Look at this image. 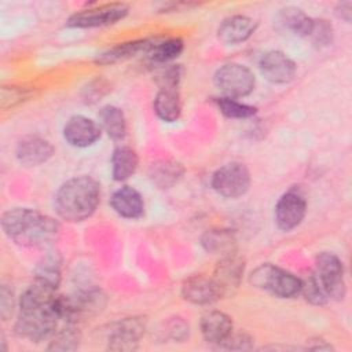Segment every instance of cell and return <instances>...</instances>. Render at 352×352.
<instances>
[{
  "mask_svg": "<svg viewBox=\"0 0 352 352\" xmlns=\"http://www.w3.org/2000/svg\"><path fill=\"white\" fill-rule=\"evenodd\" d=\"M58 296L56 289L34 280L21 297L16 334L34 342L52 337L60 320Z\"/></svg>",
  "mask_w": 352,
  "mask_h": 352,
  "instance_id": "1",
  "label": "cell"
},
{
  "mask_svg": "<svg viewBox=\"0 0 352 352\" xmlns=\"http://www.w3.org/2000/svg\"><path fill=\"white\" fill-rule=\"evenodd\" d=\"M6 235L25 248H50L59 235V223L34 209L14 208L1 217Z\"/></svg>",
  "mask_w": 352,
  "mask_h": 352,
  "instance_id": "2",
  "label": "cell"
},
{
  "mask_svg": "<svg viewBox=\"0 0 352 352\" xmlns=\"http://www.w3.org/2000/svg\"><path fill=\"white\" fill-rule=\"evenodd\" d=\"M100 201V186L89 176L63 183L55 195V210L66 221H82L94 214Z\"/></svg>",
  "mask_w": 352,
  "mask_h": 352,
  "instance_id": "3",
  "label": "cell"
},
{
  "mask_svg": "<svg viewBox=\"0 0 352 352\" xmlns=\"http://www.w3.org/2000/svg\"><path fill=\"white\" fill-rule=\"evenodd\" d=\"M250 283L279 298H293L301 292V279L272 264H261L249 276Z\"/></svg>",
  "mask_w": 352,
  "mask_h": 352,
  "instance_id": "4",
  "label": "cell"
},
{
  "mask_svg": "<svg viewBox=\"0 0 352 352\" xmlns=\"http://www.w3.org/2000/svg\"><path fill=\"white\" fill-rule=\"evenodd\" d=\"M254 76L243 65L227 63L217 69L214 73V85L227 98L248 96L254 88Z\"/></svg>",
  "mask_w": 352,
  "mask_h": 352,
  "instance_id": "5",
  "label": "cell"
},
{
  "mask_svg": "<svg viewBox=\"0 0 352 352\" xmlns=\"http://www.w3.org/2000/svg\"><path fill=\"white\" fill-rule=\"evenodd\" d=\"M314 274L319 279L329 300H342L346 293L344 280V267L341 260L333 253H320L315 261Z\"/></svg>",
  "mask_w": 352,
  "mask_h": 352,
  "instance_id": "6",
  "label": "cell"
},
{
  "mask_svg": "<svg viewBox=\"0 0 352 352\" xmlns=\"http://www.w3.org/2000/svg\"><path fill=\"white\" fill-rule=\"evenodd\" d=\"M250 186V173L241 162H230L219 168L212 176L213 190L226 198L242 197Z\"/></svg>",
  "mask_w": 352,
  "mask_h": 352,
  "instance_id": "7",
  "label": "cell"
},
{
  "mask_svg": "<svg viewBox=\"0 0 352 352\" xmlns=\"http://www.w3.org/2000/svg\"><path fill=\"white\" fill-rule=\"evenodd\" d=\"M126 14H128V6L122 3H111V4L99 6L95 8L81 10L73 14L67 19L66 25L69 28H80V29L100 28V26H107L118 22L120 19L125 18Z\"/></svg>",
  "mask_w": 352,
  "mask_h": 352,
  "instance_id": "8",
  "label": "cell"
},
{
  "mask_svg": "<svg viewBox=\"0 0 352 352\" xmlns=\"http://www.w3.org/2000/svg\"><path fill=\"white\" fill-rule=\"evenodd\" d=\"M144 318H125L111 324L109 330V349L132 351L138 348L140 337L144 334Z\"/></svg>",
  "mask_w": 352,
  "mask_h": 352,
  "instance_id": "9",
  "label": "cell"
},
{
  "mask_svg": "<svg viewBox=\"0 0 352 352\" xmlns=\"http://www.w3.org/2000/svg\"><path fill=\"white\" fill-rule=\"evenodd\" d=\"M307 202L301 192L297 190H289L285 192L275 205V221L283 231L296 228L305 217Z\"/></svg>",
  "mask_w": 352,
  "mask_h": 352,
  "instance_id": "10",
  "label": "cell"
},
{
  "mask_svg": "<svg viewBox=\"0 0 352 352\" xmlns=\"http://www.w3.org/2000/svg\"><path fill=\"white\" fill-rule=\"evenodd\" d=\"M182 294L192 304L209 305L221 298L224 292L213 276L209 278L204 275H194L184 280Z\"/></svg>",
  "mask_w": 352,
  "mask_h": 352,
  "instance_id": "11",
  "label": "cell"
},
{
  "mask_svg": "<svg viewBox=\"0 0 352 352\" xmlns=\"http://www.w3.org/2000/svg\"><path fill=\"white\" fill-rule=\"evenodd\" d=\"M296 63L282 51H270L260 60V72L263 77L272 84H286L296 74Z\"/></svg>",
  "mask_w": 352,
  "mask_h": 352,
  "instance_id": "12",
  "label": "cell"
},
{
  "mask_svg": "<svg viewBox=\"0 0 352 352\" xmlns=\"http://www.w3.org/2000/svg\"><path fill=\"white\" fill-rule=\"evenodd\" d=\"M102 135V128L94 120L84 116H73L63 128V136L74 147L92 146Z\"/></svg>",
  "mask_w": 352,
  "mask_h": 352,
  "instance_id": "13",
  "label": "cell"
},
{
  "mask_svg": "<svg viewBox=\"0 0 352 352\" xmlns=\"http://www.w3.org/2000/svg\"><path fill=\"white\" fill-rule=\"evenodd\" d=\"M54 154L52 144L38 136H26L16 146V158L26 166L47 162Z\"/></svg>",
  "mask_w": 352,
  "mask_h": 352,
  "instance_id": "14",
  "label": "cell"
},
{
  "mask_svg": "<svg viewBox=\"0 0 352 352\" xmlns=\"http://www.w3.org/2000/svg\"><path fill=\"white\" fill-rule=\"evenodd\" d=\"M201 333L209 344L221 345L232 333V320L231 318L220 311L206 312L201 318Z\"/></svg>",
  "mask_w": 352,
  "mask_h": 352,
  "instance_id": "15",
  "label": "cell"
},
{
  "mask_svg": "<svg viewBox=\"0 0 352 352\" xmlns=\"http://www.w3.org/2000/svg\"><path fill=\"white\" fill-rule=\"evenodd\" d=\"M256 30V22L246 15H231L226 18L219 29L217 36L224 44H238L246 41Z\"/></svg>",
  "mask_w": 352,
  "mask_h": 352,
  "instance_id": "16",
  "label": "cell"
},
{
  "mask_svg": "<svg viewBox=\"0 0 352 352\" xmlns=\"http://www.w3.org/2000/svg\"><path fill=\"white\" fill-rule=\"evenodd\" d=\"M110 205L121 217L139 219L144 212V202L138 190L129 186L120 187L110 198Z\"/></svg>",
  "mask_w": 352,
  "mask_h": 352,
  "instance_id": "17",
  "label": "cell"
},
{
  "mask_svg": "<svg viewBox=\"0 0 352 352\" xmlns=\"http://www.w3.org/2000/svg\"><path fill=\"white\" fill-rule=\"evenodd\" d=\"M201 243L208 253L219 254L221 257L235 254L236 238L231 230L216 228L209 230L202 235Z\"/></svg>",
  "mask_w": 352,
  "mask_h": 352,
  "instance_id": "18",
  "label": "cell"
},
{
  "mask_svg": "<svg viewBox=\"0 0 352 352\" xmlns=\"http://www.w3.org/2000/svg\"><path fill=\"white\" fill-rule=\"evenodd\" d=\"M150 43H151V38H140V40L120 43V44L103 51L102 54H99L96 56L95 62L99 65H113L117 62H122L125 59L135 56L140 51L147 52Z\"/></svg>",
  "mask_w": 352,
  "mask_h": 352,
  "instance_id": "19",
  "label": "cell"
},
{
  "mask_svg": "<svg viewBox=\"0 0 352 352\" xmlns=\"http://www.w3.org/2000/svg\"><path fill=\"white\" fill-rule=\"evenodd\" d=\"M243 268H245L243 261L239 257H236L235 254L221 257V260L219 261V264L214 270L213 278L221 286L224 294L231 287H236L239 285L242 274H243Z\"/></svg>",
  "mask_w": 352,
  "mask_h": 352,
  "instance_id": "20",
  "label": "cell"
},
{
  "mask_svg": "<svg viewBox=\"0 0 352 352\" xmlns=\"http://www.w3.org/2000/svg\"><path fill=\"white\" fill-rule=\"evenodd\" d=\"M155 114L166 122H173L180 117L182 104L177 89L161 88L154 99Z\"/></svg>",
  "mask_w": 352,
  "mask_h": 352,
  "instance_id": "21",
  "label": "cell"
},
{
  "mask_svg": "<svg viewBox=\"0 0 352 352\" xmlns=\"http://www.w3.org/2000/svg\"><path fill=\"white\" fill-rule=\"evenodd\" d=\"M183 47V41L177 37H154L151 38L147 55L154 63H166L177 58Z\"/></svg>",
  "mask_w": 352,
  "mask_h": 352,
  "instance_id": "22",
  "label": "cell"
},
{
  "mask_svg": "<svg viewBox=\"0 0 352 352\" xmlns=\"http://www.w3.org/2000/svg\"><path fill=\"white\" fill-rule=\"evenodd\" d=\"M139 160L133 148L129 146H118L113 151L111 165H113V177L117 182L129 179L138 168Z\"/></svg>",
  "mask_w": 352,
  "mask_h": 352,
  "instance_id": "23",
  "label": "cell"
},
{
  "mask_svg": "<svg viewBox=\"0 0 352 352\" xmlns=\"http://www.w3.org/2000/svg\"><path fill=\"white\" fill-rule=\"evenodd\" d=\"M100 128L111 138L113 140H122L126 133V121L121 109L107 104L100 109L99 114Z\"/></svg>",
  "mask_w": 352,
  "mask_h": 352,
  "instance_id": "24",
  "label": "cell"
},
{
  "mask_svg": "<svg viewBox=\"0 0 352 352\" xmlns=\"http://www.w3.org/2000/svg\"><path fill=\"white\" fill-rule=\"evenodd\" d=\"M184 173L183 166L172 160H162L151 165L150 179L160 188H169L176 184Z\"/></svg>",
  "mask_w": 352,
  "mask_h": 352,
  "instance_id": "25",
  "label": "cell"
},
{
  "mask_svg": "<svg viewBox=\"0 0 352 352\" xmlns=\"http://www.w3.org/2000/svg\"><path fill=\"white\" fill-rule=\"evenodd\" d=\"M280 22L294 34L308 38L314 29L315 19L297 7H286L280 10Z\"/></svg>",
  "mask_w": 352,
  "mask_h": 352,
  "instance_id": "26",
  "label": "cell"
},
{
  "mask_svg": "<svg viewBox=\"0 0 352 352\" xmlns=\"http://www.w3.org/2000/svg\"><path fill=\"white\" fill-rule=\"evenodd\" d=\"M36 282L47 285L50 287L58 289L60 282L59 260L55 256H47L36 268Z\"/></svg>",
  "mask_w": 352,
  "mask_h": 352,
  "instance_id": "27",
  "label": "cell"
},
{
  "mask_svg": "<svg viewBox=\"0 0 352 352\" xmlns=\"http://www.w3.org/2000/svg\"><path fill=\"white\" fill-rule=\"evenodd\" d=\"M80 344V333L73 323H67L59 331H55L52 341L48 346L51 351H73L77 349Z\"/></svg>",
  "mask_w": 352,
  "mask_h": 352,
  "instance_id": "28",
  "label": "cell"
},
{
  "mask_svg": "<svg viewBox=\"0 0 352 352\" xmlns=\"http://www.w3.org/2000/svg\"><path fill=\"white\" fill-rule=\"evenodd\" d=\"M214 103L217 104L219 110L228 118H249L252 116L256 114V107L246 104V103H241L236 99L232 98H227V96H221V98H216Z\"/></svg>",
  "mask_w": 352,
  "mask_h": 352,
  "instance_id": "29",
  "label": "cell"
},
{
  "mask_svg": "<svg viewBox=\"0 0 352 352\" xmlns=\"http://www.w3.org/2000/svg\"><path fill=\"white\" fill-rule=\"evenodd\" d=\"M300 294H302L305 297V300L314 305H324L329 301V297H327L324 289L322 287L319 279L316 278V275L314 272L307 275L304 279H301Z\"/></svg>",
  "mask_w": 352,
  "mask_h": 352,
  "instance_id": "30",
  "label": "cell"
},
{
  "mask_svg": "<svg viewBox=\"0 0 352 352\" xmlns=\"http://www.w3.org/2000/svg\"><path fill=\"white\" fill-rule=\"evenodd\" d=\"M30 96V91L21 87H3L1 88V107L8 109L12 107L23 100H26Z\"/></svg>",
  "mask_w": 352,
  "mask_h": 352,
  "instance_id": "31",
  "label": "cell"
},
{
  "mask_svg": "<svg viewBox=\"0 0 352 352\" xmlns=\"http://www.w3.org/2000/svg\"><path fill=\"white\" fill-rule=\"evenodd\" d=\"M316 45H329L333 40V28L324 19H315L309 37Z\"/></svg>",
  "mask_w": 352,
  "mask_h": 352,
  "instance_id": "32",
  "label": "cell"
},
{
  "mask_svg": "<svg viewBox=\"0 0 352 352\" xmlns=\"http://www.w3.org/2000/svg\"><path fill=\"white\" fill-rule=\"evenodd\" d=\"M182 73H183V70L179 65H170L166 69H162L157 76L160 88L177 89L179 81L182 78Z\"/></svg>",
  "mask_w": 352,
  "mask_h": 352,
  "instance_id": "33",
  "label": "cell"
},
{
  "mask_svg": "<svg viewBox=\"0 0 352 352\" xmlns=\"http://www.w3.org/2000/svg\"><path fill=\"white\" fill-rule=\"evenodd\" d=\"M0 312H1V318L4 320H7L14 311V294L12 290H10L6 285L1 286V292H0Z\"/></svg>",
  "mask_w": 352,
  "mask_h": 352,
  "instance_id": "34",
  "label": "cell"
},
{
  "mask_svg": "<svg viewBox=\"0 0 352 352\" xmlns=\"http://www.w3.org/2000/svg\"><path fill=\"white\" fill-rule=\"evenodd\" d=\"M221 348L227 349H250L252 348V338L246 334H232L220 345Z\"/></svg>",
  "mask_w": 352,
  "mask_h": 352,
  "instance_id": "35",
  "label": "cell"
},
{
  "mask_svg": "<svg viewBox=\"0 0 352 352\" xmlns=\"http://www.w3.org/2000/svg\"><path fill=\"white\" fill-rule=\"evenodd\" d=\"M336 12L337 15L344 19L345 22H351V16H352V3L351 1H342L337 6L336 8Z\"/></svg>",
  "mask_w": 352,
  "mask_h": 352,
  "instance_id": "36",
  "label": "cell"
}]
</instances>
